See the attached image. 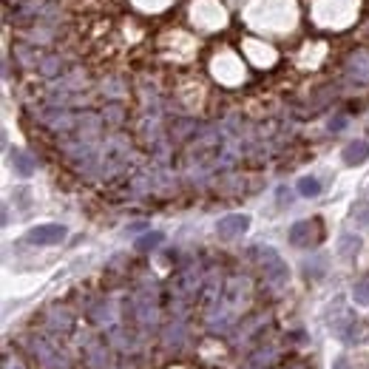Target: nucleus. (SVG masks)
Here are the masks:
<instances>
[{
	"instance_id": "1",
	"label": "nucleus",
	"mask_w": 369,
	"mask_h": 369,
	"mask_svg": "<svg viewBox=\"0 0 369 369\" xmlns=\"http://www.w3.org/2000/svg\"><path fill=\"white\" fill-rule=\"evenodd\" d=\"M256 253H259V259H262V267H264L267 281H270V284H284L290 273H287V264L281 262V256H278L273 248H267V244H264V248H259Z\"/></svg>"
},
{
	"instance_id": "2",
	"label": "nucleus",
	"mask_w": 369,
	"mask_h": 369,
	"mask_svg": "<svg viewBox=\"0 0 369 369\" xmlns=\"http://www.w3.org/2000/svg\"><path fill=\"white\" fill-rule=\"evenodd\" d=\"M66 239V227L63 225H37L26 233L29 244H57Z\"/></svg>"
},
{
	"instance_id": "3",
	"label": "nucleus",
	"mask_w": 369,
	"mask_h": 369,
	"mask_svg": "<svg viewBox=\"0 0 369 369\" xmlns=\"http://www.w3.org/2000/svg\"><path fill=\"white\" fill-rule=\"evenodd\" d=\"M248 227H250V216H244V213H230V216L219 219L216 233H219V239H239L241 233H248Z\"/></svg>"
},
{
	"instance_id": "4",
	"label": "nucleus",
	"mask_w": 369,
	"mask_h": 369,
	"mask_svg": "<svg viewBox=\"0 0 369 369\" xmlns=\"http://www.w3.org/2000/svg\"><path fill=\"white\" fill-rule=\"evenodd\" d=\"M318 222H296L290 227V244L293 248H310V244L318 241Z\"/></svg>"
},
{
	"instance_id": "5",
	"label": "nucleus",
	"mask_w": 369,
	"mask_h": 369,
	"mask_svg": "<svg viewBox=\"0 0 369 369\" xmlns=\"http://www.w3.org/2000/svg\"><path fill=\"white\" fill-rule=\"evenodd\" d=\"M366 159H369V142L358 140V142H349V145L344 148V162H347L349 168H355V165H363Z\"/></svg>"
},
{
	"instance_id": "6",
	"label": "nucleus",
	"mask_w": 369,
	"mask_h": 369,
	"mask_svg": "<svg viewBox=\"0 0 369 369\" xmlns=\"http://www.w3.org/2000/svg\"><path fill=\"white\" fill-rule=\"evenodd\" d=\"M358 250H361V239L358 236H341L338 239V256L341 259H347V262H352L355 256H358Z\"/></svg>"
},
{
	"instance_id": "7",
	"label": "nucleus",
	"mask_w": 369,
	"mask_h": 369,
	"mask_svg": "<svg viewBox=\"0 0 369 369\" xmlns=\"http://www.w3.org/2000/svg\"><path fill=\"white\" fill-rule=\"evenodd\" d=\"M12 165H15V171H17L20 176H31V174H34V162H31V156L23 153V151H12Z\"/></svg>"
},
{
	"instance_id": "8",
	"label": "nucleus",
	"mask_w": 369,
	"mask_h": 369,
	"mask_svg": "<svg viewBox=\"0 0 369 369\" xmlns=\"http://www.w3.org/2000/svg\"><path fill=\"white\" fill-rule=\"evenodd\" d=\"M352 299H355V304L369 307V273H363V276L355 281V287H352Z\"/></svg>"
},
{
	"instance_id": "9",
	"label": "nucleus",
	"mask_w": 369,
	"mask_h": 369,
	"mask_svg": "<svg viewBox=\"0 0 369 369\" xmlns=\"http://www.w3.org/2000/svg\"><path fill=\"white\" fill-rule=\"evenodd\" d=\"M299 193L307 196V199H312V196L321 193V182L315 176H304V179H299Z\"/></svg>"
},
{
	"instance_id": "10",
	"label": "nucleus",
	"mask_w": 369,
	"mask_h": 369,
	"mask_svg": "<svg viewBox=\"0 0 369 369\" xmlns=\"http://www.w3.org/2000/svg\"><path fill=\"white\" fill-rule=\"evenodd\" d=\"M159 241H162V233H148V236H142V239L137 241V248H140V250H151V248H156Z\"/></svg>"
},
{
	"instance_id": "11",
	"label": "nucleus",
	"mask_w": 369,
	"mask_h": 369,
	"mask_svg": "<svg viewBox=\"0 0 369 369\" xmlns=\"http://www.w3.org/2000/svg\"><path fill=\"white\" fill-rule=\"evenodd\" d=\"M333 369H349V361H347V358H338V361L333 363Z\"/></svg>"
},
{
	"instance_id": "12",
	"label": "nucleus",
	"mask_w": 369,
	"mask_h": 369,
	"mask_svg": "<svg viewBox=\"0 0 369 369\" xmlns=\"http://www.w3.org/2000/svg\"><path fill=\"white\" fill-rule=\"evenodd\" d=\"M330 128H333V131H338V128H344V116H338V119L333 122V126H330Z\"/></svg>"
}]
</instances>
